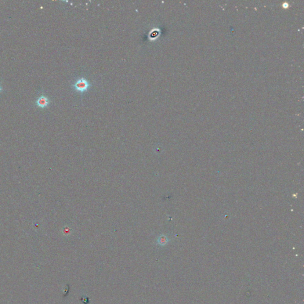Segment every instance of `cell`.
Instances as JSON below:
<instances>
[{
    "instance_id": "obj_1",
    "label": "cell",
    "mask_w": 304,
    "mask_h": 304,
    "mask_svg": "<svg viewBox=\"0 0 304 304\" xmlns=\"http://www.w3.org/2000/svg\"><path fill=\"white\" fill-rule=\"evenodd\" d=\"M90 86V83L85 78H80L78 79L75 83L73 85V88L77 92L83 93L87 91Z\"/></svg>"
},
{
    "instance_id": "obj_2",
    "label": "cell",
    "mask_w": 304,
    "mask_h": 304,
    "mask_svg": "<svg viewBox=\"0 0 304 304\" xmlns=\"http://www.w3.org/2000/svg\"><path fill=\"white\" fill-rule=\"evenodd\" d=\"M50 103L49 99L45 95H42L36 100V105L41 108H46Z\"/></svg>"
},
{
    "instance_id": "obj_3",
    "label": "cell",
    "mask_w": 304,
    "mask_h": 304,
    "mask_svg": "<svg viewBox=\"0 0 304 304\" xmlns=\"http://www.w3.org/2000/svg\"><path fill=\"white\" fill-rule=\"evenodd\" d=\"M2 92V87L1 86V83H0V93H1Z\"/></svg>"
}]
</instances>
